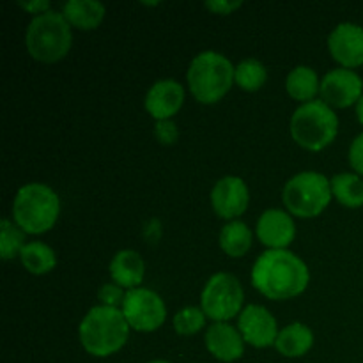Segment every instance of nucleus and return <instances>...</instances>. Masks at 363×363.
Listing matches in <instances>:
<instances>
[{
    "label": "nucleus",
    "instance_id": "nucleus-1",
    "mask_svg": "<svg viewBox=\"0 0 363 363\" xmlns=\"http://www.w3.org/2000/svg\"><path fill=\"white\" fill-rule=\"evenodd\" d=\"M311 280L307 264L289 250H266L252 266V284L269 300H291Z\"/></svg>",
    "mask_w": 363,
    "mask_h": 363
},
{
    "label": "nucleus",
    "instance_id": "nucleus-2",
    "mask_svg": "<svg viewBox=\"0 0 363 363\" xmlns=\"http://www.w3.org/2000/svg\"><path fill=\"white\" fill-rule=\"evenodd\" d=\"M78 337L89 354L106 358L123 350L130 337V325L123 311L98 305L84 315L78 326Z\"/></svg>",
    "mask_w": 363,
    "mask_h": 363
},
{
    "label": "nucleus",
    "instance_id": "nucleus-3",
    "mask_svg": "<svg viewBox=\"0 0 363 363\" xmlns=\"http://www.w3.org/2000/svg\"><path fill=\"white\" fill-rule=\"evenodd\" d=\"M73 43L69 21L59 11H46L32 18L25 30V46L32 59L52 64L67 55Z\"/></svg>",
    "mask_w": 363,
    "mask_h": 363
},
{
    "label": "nucleus",
    "instance_id": "nucleus-4",
    "mask_svg": "<svg viewBox=\"0 0 363 363\" xmlns=\"http://www.w3.org/2000/svg\"><path fill=\"white\" fill-rule=\"evenodd\" d=\"M60 213L59 195L43 183H28L18 190L13 202L14 223L23 233L43 234L55 225Z\"/></svg>",
    "mask_w": 363,
    "mask_h": 363
},
{
    "label": "nucleus",
    "instance_id": "nucleus-5",
    "mask_svg": "<svg viewBox=\"0 0 363 363\" xmlns=\"http://www.w3.org/2000/svg\"><path fill=\"white\" fill-rule=\"evenodd\" d=\"M234 69L223 53L206 50L194 57L188 67V85L191 94L201 103L211 105L229 92L234 82Z\"/></svg>",
    "mask_w": 363,
    "mask_h": 363
},
{
    "label": "nucleus",
    "instance_id": "nucleus-6",
    "mask_svg": "<svg viewBox=\"0 0 363 363\" xmlns=\"http://www.w3.org/2000/svg\"><path fill=\"white\" fill-rule=\"evenodd\" d=\"M339 133V117L323 99L303 103L291 117V135L294 142L308 151H321L332 144Z\"/></svg>",
    "mask_w": 363,
    "mask_h": 363
},
{
    "label": "nucleus",
    "instance_id": "nucleus-7",
    "mask_svg": "<svg viewBox=\"0 0 363 363\" xmlns=\"http://www.w3.org/2000/svg\"><path fill=\"white\" fill-rule=\"evenodd\" d=\"M332 197V183L328 177L312 170L291 177L282 191L286 208L300 218H314L321 215L328 208Z\"/></svg>",
    "mask_w": 363,
    "mask_h": 363
},
{
    "label": "nucleus",
    "instance_id": "nucleus-8",
    "mask_svg": "<svg viewBox=\"0 0 363 363\" xmlns=\"http://www.w3.org/2000/svg\"><path fill=\"white\" fill-rule=\"evenodd\" d=\"M245 301L240 280L230 273H215L206 282L201 294V308L206 318L215 323H227L241 312Z\"/></svg>",
    "mask_w": 363,
    "mask_h": 363
},
{
    "label": "nucleus",
    "instance_id": "nucleus-9",
    "mask_svg": "<svg viewBox=\"0 0 363 363\" xmlns=\"http://www.w3.org/2000/svg\"><path fill=\"white\" fill-rule=\"evenodd\" d=\"M121 311L130 328L145 333L158 330L167 318V308L162 296L145 287L128 291Z\"/></svg>",
    "mask_w": 363,
    "mask_h": 363
},
{
    "label": "nucleus",
    "instance_id": "nucleus-10",
    "mask_svg": "<svg viewBox=\"0 0 363 363\" xmlns=\"http://www.w3.org/2000/svg\"><path fill=\"white\" fill-rule=\"evenodd\" d=\"M319 92L323 101L332 108H347L357 105L363 96V80L357 71L335 67L323 77Z\"/></svg>",
    "mask_w": 363,
    "mask_h": 363
},
{
    "label": "nucleus",
    "instance_id": "nucleus-11",
    "mask_svg": "<svg viewBox=\"0 0 363 363\" xmlns=\"http://www.w3.org/2000/svg\"><path fill=\"white\" fill-rule=\"evenodd\" d=\"M238 330L243 335L245 342L259 347V350L275 346V340L280 332L277 319L262 305H248V307H245L241 311L240 319H238Z\"/></svg>",
    "mask_w": 363,
    "mask_h": 363
},
{
    "label": "nucleus",
    "instance_id": "nucleus-12",
    "mask_svg": "<svg viewBox=\"0 0 363 363\" xmlns=\"http://www.w3.org/2000/svg\"><path fill=\"white\" fill-rule=\"evenodd\" d=\"M250 194L241 177L225 176L216 181L211 190V206L218 216L225 220H236L248 208Z\"/></svg>",
    "mask_w": 363,
    "mask_h": 363
},
{
    "label": "nucleus",
    "instance_id": "nucleus-13",
    "mask_svg": "<svg viewBox=\"0 0 363 363\" xmlns=\"http://www.w3.org/2000/svg\"><path fill=\"white\" fill-rule=\"evenodd\" d=\"M328 50L342 67L353 69L363 64V27L353 21L339 23L328 35Z\"/></svg>",
    "mask_w": 363,
    "mask_h": 363
},
{
    "label": "nucleus",
    "instance_id": "nucleus-14",
    "mask_svg": "<svg viewBox=\"0 0 363 363\" xmlns=\"http://www.w3.org/2000/svg\"><path fill=\"white\" fill-rule=\"evenodd\" d=\"M257 238L268 250H287L296 236V225L284 209H266L257 220Z\"/></svg>",
    "mask_w": 363,
    "mask_h": 363
},
{
    "label": "nucleus",
    "instance_id": "nucleus-15",
    "mask_svg": "<svg viewBox=\"0 0 363 363\" xmlns=\"http://www.w3.org/2000/svg\"><path fill=\"white\" fill-rule=\"evenodd\" d=\"M184 103V89L174 78L155 82L145 94V110L156 121L172 119Z\"/></svg>",
    "mask_w": 363,
    "mask_h": 363
},
{
    "label": "nucleus",
    "instance_id": "nucleus-16",
    "mask_svg": "<svg viewBox=\"0 0 363 363\" xmlns=\"http://www.w3.org/2000/svg\"><path fill=\"white\" fill-rule=\"evenodd\" d=\"M206 347L220 362H236L245 353V340L240 330L229 323H213L206 330Z\"/></svg>",
    "mask_w": 363,
    "mask_h": 363
},
{
    "label": "nucleus",
    "instance_id": "nucleus-17",
    "mask_svg": "<svg viewBox=\"0 0 363 363\" xmlns=\"http://www.w3.org/2000/svg\"><path fill=\"white\" fill-rule=\"evenodd\" d=\"M110 277L113 284L121 286L124 289H137L142 284L145 275V262L138 252L124 248L119 250L110 261Z\"/></svg>",
    "mask_w": 363,
    "mask_h": 363
},
{
    "label": "nucleus",
    "instance_id": "nucleus-18",
    "mask_svg": "<svg viewBox=\"0 0 363 363\" xmlns=\"http://www.w3.org/2000/svg\"><path fill=\"white\" fill-rule=\"evenodd\" d=\"M314 346V333L303 323H291L280 330L275 340V347L280 354L287 358H300Z\"/></svg>",
    "mask_w": 363,
    "mask_h": 363
},
{
    "label": "nucleus",
    "instance_id": "nucleus-19",
    "mask_svg": "<svg viewBox=\"0 0 363 363\" xmlns=\"http://www.w3.org/2000/svg\"><path fill=\"white\" fill-rule=\"evenodd\" d=\"M105 4L98 0H67L62 7V14L69 25L82 30H92L98 27L105 18Z\"/></svg>",
    "mask_w": 363,
    "mask_h": 363
},
{
    "label": "nucleus",
    "instance_id": "nucleus-20",
    "mask_svg": "<svg viewBox=\"0 0 363 363\" xmlns=\"http://www.w3.org/2000/svg\"><path fill=\"white\" fill-rule=\"evenodd\" d=\"M321 82L318 73L308 66H296L289 71L286 80V89L291 98L296 101H314V96L319 92Z\"/></svg>",
    "mask_w": 363,
    "mask_h": 363
},
{
    "label": "nucleus",
    "instance_id": "nucleus-21",
    "mask_svg": "<svg viewBox=\"0 0 363 363\" xmlns=\"http://www.w3.org/2000/svg\"><path fill=\"white\" fill-rule=\"evenodd\" d=\"M252 238L254 234L247 223L241 220H233L220 230V247L230 257H241L250 250Z\"/></svg>",
    "mask_w": 363,
    "mask_h": 363
},
{
    "label": "nucleus",
    "instance_id": "nucleus-22",
    "mask_svg": "<svg viewBox=\"0 0 363 363\" xmlns=\"http://www.w3.org/2000/svg\"><path fill=\"white\" fill-rule=\"evenodd\" d=\"M20 259L23 268L34 275H46L52 272L57 264V255L53 248L41 241H30L20 252Z\"/></svg>",
    "mask_w": 363,
    "mask_h": 363
},
{
    "label": "nucleus",
    "instance_id": "nucleus-23",
    "mask_svg": "<svg viewBox=\"0 0 363 363\" xmlns=\"http://www.w3.org/2000/svg\"><path fill=\"white\" fill-rule=\"evenodd\" d=\"M332 195L346 208L363 206V179L358 174L342 172L332 177Z\"/></svg>",
    "mask_w": 363,
    "mask_h": 363
},
{
    "label": "nucleus",
    "instance_id": "nucleus-24",
    "mask_svg": "<svg viewBox=\"0 0 363 363\" xmlns=\"http://www.w3.org/2000/svg\"><path fill=\"white\" fill-rule=\"evenodd\" d=\"M268 80V69L257 59H243L234 69V82L245 91H259Z\"/></svg>",
    "mask_w": 363,
    "mask_h": 363
},
{
    "label": "nucleus",
    "instance_id": "nucleus-25",
    "mask_svg": "<svg viewBox=\"0 0 363 363\" xmlns=\"http://www.w3.org/2000/svg\"><path fill=\"white\" fill-rule=\"evenodd\" d=\"M25 233L11 220L0 222V255L4 261H9L14 255H20L25 247Z\"/></svg>",
    "mask_w": 363,
    "mask_h": 363
},
{
    "label": "nucleus",
    "instance_id": "nucleus-26",
    "mask_svg": "<svg viewBox=\"0 0 363 363\" xmlns=\"http://www.w3.org/2000/svg\"><path fill=\"white\" fill-rule=\"evenodd\" d=\"M172 325L179 335H195V333L204 328L206 314L199 307H184L176 312Z\"/></svg>",
    "mask_w": 363,
    "mask_h": 363
},
{
    "label": "nucleus",
    "instance_id": "nucleus-27",
    "mask_svg": "<svg viewBox=\"0 0 363 363\" xmlns=\"http://www.w3.org/2000/svg\"><path fill=\"white\" fill-rule=\"evenodd\" d=\"M98 298L99 301H101V305H105V307L117 308L119 305L123 307L126 293H124L123 287L117 286V284H105V286L99 287Z\"/></svg>",
    "mask_w": 363,
    "mask_h": 363
},
{
    "label": "nucleus",
    "instance_id": "nucleus-28",
    "mask_svg": "<svg viewBox=\"0 0 363 363\" xmlns=\"http://www.w3.org/2000/svg\"><path fill=\"white\" fill-rule=\"evenodd\" d=\"M155 137H156V140L163 145L176 144L177 138H179V130H177V124L174 123L172 119L156 121Z\"/></svg>",
    "mask_w": 363,
    "mask_h": 363
},
{
    "label": "nucleus",
    "instance_id": "nucleus-29",
    "mask_svg": "<svg viewBox=\"0 0 363 363\" xmlns=\"http://www.w3.org/2000/svg\"><path fill=\"white\" fill-rule=\"evenodd\" d=\"M350 163L358 176H363V131L351 142L350 145Z\"/></svg>",
    "mask_w": 363,
    "mask_h": 363
},
{
    "label": "nucleus",
    "instance_id": "nucleus-30",
    "mask_svg": "<svg viewBox=\"0 0 363 363\" xmlns=\"http://www.w3.org/2000/svg\"><path fill=\"white\" fill-rule=\"evenodd\" d=\"M241 6H243L241 0H208L206 2V7L216 14H230Z\"/></svg>",
    "mask_w": 363,
    "mask_h": 363
},
{
    "label": "nucleus",
    "instance_id": "nucleus-31",
    "mask_svg": "<svg viewBox=\"0 0 363 363\" xmlns=\"http://www.w3.org/2000/svg\"><path fill=\"white\" fill-rule=\"evenodd\" d=\"M18 6H20L21 9L27 11V13L35 14V16L52 9L50 0H28V2H25V0H18Z\"/></svg>",
    "mask_w": 363,
    "mask_h": 363
},
{
    "label": "nucleus",
    "instance_id": "nucleus-32",
    "mask_svg": "<svg viewBox=\"0 0 363 363\" xmlns=\"http://www.w3.org/2000/svg\"><path fill=\"white\" fill-rule=\"evenodd\" d=\"M357 117H358V121H360V124H363V96L360 99H358V103L357 105Z\"/></svg>",
    "mask_w": 363,
    "mask_h": 363
},
{
    "label": "nucleus",
    "instance_id": "nucleus-33",
    "mask_svg": "<svg viewBox=\"0 0 363 363\" xmlns=\"http://www.w3.org/2000/svg\"><path fill=\"white\" fill-rule=\"evenodd\" d=\"M147 363H170V362H167V360H152V362H147Z\"/></svg>",
    "mask_w": 363,
    "mask_h": 363
}]
</instances>
